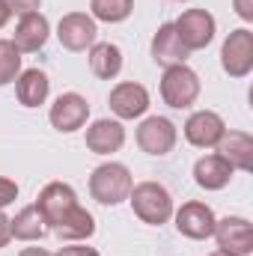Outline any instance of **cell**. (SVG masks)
Listing matches in <instances>:
<instances>
[{
	"instance_id": "cell-9",
	"label": "cell",
	"mask_w": 253,
	"mask_h": 256,
	"mask_svg": "<svg viewBox=\"0 0 253 256\" xmlns=\"http://www.w3.org/2000/svg\"><path fill=\"white\" fill-rule=\"evenodd\" d=\"M212 238L218 242L220 250L232 256H250L253 254V226L248 218L238 214H226L220 220H214V232Z\"/></svg>"
},
{
	"instance_id": "cell-28",
	"label": "cell",
	"mask_w": 253,
	"mask_h": 256,
	"mask_svg": "<svg viewBox=\"0 0 253 256\" xmlns=\"http://www.w3.org/2000/svg\"><path fill=\"white\" fill-rule=\"evenodd\" d=\"M232 9L242 21H248V24L253 21V0H232Z\"/></svg>"
},
{
	"instance_id": "cell-22",
	"label": "cell",
	"mask_w": 253,
	"mask_h": 256,
	"mask_svg": "<svg viewBox=\"0 0 253 256\" xmlns=\"http://www.w3.org/2000/svg\"><path fill=\"white\" fill-rule=\"evenodd\" d=\"M9 226H12V238L18 242H42L48 236V224L36 206H24L15 218H9Z\"/></svg>"
},
{
	"instance_id": "cell-30",
	"label": "cell",
	"mask_w": 253,
	"mask_h": 256,
	"mask_svg": "<svg viewBox=\"0 0 253 256\" xmlns=\"http://www.w3.org/2000/svg\"><path fill=\"white\" fill-rule=\"evenodd\" d=\"M9 18H12V12H9V6H6V0H0V30L9 24Z\"/></svg>"
},
{
	"instance_id": "cell-20",
	"label": "cell",
	"mask_w": 253,
	"mask_h": 256,
	"mask_svg": "<svg viewBox=\"0 0 253 256\" xmlns=\"http://www.w3.org/2000/svg\"><path fill=\"white\" fill-rule=\"evenodd\" d=\"M54 232H57V238L66 242V244H72V242H86V238H92V232H96V218L78 202L63 220L54 226Z\"/></svg>"
},
{
	"instance_id": "cell-4",
	"label": "cell",
	"mask_w": 253,
	"mask_h": 256,
	"mask_svg": "<svg viewBox=\"0 0 253 256\" xmlns=\"http://www.w3.org/2000/svg\"><path fill=\"white\" fill-rule=\"evenodd\" d=\"M57 39L66 51H90L98 42V21L90 12H66L57 24Z\"/></svg>"
},
{
	"instance_id": "cell-15",
	"label": "cell",
	"mask_w": 253,
	"mask_h": 256,
	"mask_svg": "<svg viewBox=\"0 0 253 256\" xmlns=\"http://www.w3.org/2000/svg\"><path fill=\"white\" fill-rule=\"evenodd\" d=\"M188 57H190V51L182 45L173 21H164L155 30V36H152V60L158 66H164V68H170V66L188 63Z\"/></svg>"
},
{
	"instance_id": "cell-13",
	"label": "cell",
	"mask_w": 253,
	"mask_h": 256,
	"mask_svg": "<svg viewBox=\"0 0 253 256\" xmlns=\"http://www.w3.org/2000/svg\"><path fill=\"white\" fill-rule=\"evenodd\" d=\"M185 140L196 149H214L220 143V137L226 134V122L220 114L214 110H194L188 120H185Z\"/></svg>"
},
{
	"instance_id": "cell-3",
	"label": "cell",
	"mask_w": 253,
	"mask_h": 256,
	"mask_svg": "<svg viewBox=\"0 0 253 256\" xmlns=\"http://www.w3.org/2000/svg\"><path fill=\"white\" fill-rule=\"evenodd\" d=\"M200 74L190 68L188 63L182 66H170L164 68L161 74V84H158V92H161V102L173 110H188L190 104H196L200 98Z\"/></svg>"
},
{
	"instance_id": "cell-29",
	"label": "cell",
	"mask_w": 253,
	"mask_h": 256,
	"mask_svg": "<svg viewBox=\"0 0 253 256\" xmlns=\"http://www.w3.org/2000/svg\"><path fill=\"white\" fill-rule=\"evenodd\" d=\"M12 242V226H9V218H6V212L0 208V248H6Z\"/></svg>"
},
{
	"instance_id": "cell-19",
	"label": "cell",
	"mask_w": 253,
	"mask_h": 256,
	"mask_svg": "<svg viewBox=\"0 0 253 256\" xmlns=\"http://www.w3.org/2000/svg\"><path fill=\"white\" fill-rule=\"evenodd\" d=\"M51 96V80L42 68H21V74L15 78V98L24 108H39L45 104Z\"/></svg>"
},
{
	"instance_id": "cell-18",
	"label": "cell",
	"mask_w": 253,
	"mask_h": 256,
	"mask_svg": "<svg viewBox=\"0 0 253 256\" xmlns=\"http://www.w3.org/2000/svg\"><path fill=\"white\" fill-rule=\"evenodd\" d=\"M232 176H236V170H232L218 152L202 155V158H196V164H194V182H196L202 191H224V188L232 182Z\"/></svg>"
},
{
	"instance_id": "cell-11",
	"label": "cell",
	"mask_w": 253,
	"mask_h": 256,
	"mask_svg": "<svg viewBox=\"0 0 253 256\" xmlns=\"http://www.w3.org/2000/svg\"><path fill=\"white\" fill-rule=\"evenodd\" d=\"M108 104H110V114L126 122V120H140L146 110H149V90L137 80H122L110 90L108 96Z\"/></svg>"
},
{
	"instance_id": "cell-23",
	"label": "cell",
	"mask_w": 253,
	"mask_h": 256,
	"mask_svg": "<svg viewBox=\"0 0 253 256\" xmlns=\"http://www.w3.org/2000/svg\"><path fill=\"white\" fill-rule=\"evenodd\" d=\"M134 12V0H90V15L102 24H122Z\"/></svg>"
},
{
	"instance_id": "cell-26",
	"label": "cell",
	"mask_w": 253,
	"mask_h": 256,
	"mask_svg": "<svg viewBox=\"0 0 253 256\" xmlns=\"http://www.w3.org/2000/svg\"><path fill=\"white\" fill-rule=\"evenodd\" d=\"M6 6H9V12L12 15H30V12H39V6H42V0H6Z\"/></svg>"
},
{
	"instance_id": "cell-6",
	"label": "cell",
	"mask_w": 253,
	"mask_h": 256,
	"mask_svg": "<svg viewBox=\"0 0 253 256\" xmlns=\"http://www.w3.org/2000/svg\"><path fill=\"white\" fill-rule=\"evenodd\" d=\"M220 66L230 78H248L253 72V33L248 27L230 30L220 45Z\"/></svg>"
},
{
	"instance_id": "cell-16",
	"label": "cell",
	"mask_w": 253,
	"mask_h": 256,
	"mask_svg": "<svg viewBox=\"0 0 253 256\" xmlns=\"http://www.w3.org/2000/svg\"><path fill=\"white\" fill-rule=\"evenodd\" d=\"M126 146V128L120 120H96L86 126V149L96 155H114Z\"/></svg>"
},
{
	"instance_id": "cell-5",
	"label": "cell",
	"mask_w": 253,
	"mask_h": 256,
	"mask_svg": "<svg viewBox=\"0 0 253 256\" xmlns=\"http://www.w3.org/2000/svg\"><path fill=\"white\" fill-rule=\"evenodd\" d=\"M173 27H176L179 39H182V45H185L188 51H202V48H208L212 39H214V33H218V21H214V15H212L208 9H185V12L173 21Z\"/></svg>"
},
{
	"instance_id": "cell-33",
	"label": "cell",
	"mask_w": 253,
	"mask_h": 256,
	"mask_svg": "<svg viewBox=\"0 0 253 256\" xmlns=\"http://www.w3.org/2000/svg\"><path fill=\"white\" fill-rule=\"evenodd\" d=\"M176 3H190V0H176Z\"/></svg>"
},
{
	"instance_id": "cell-17",
	"label": "cell",
	"mask_w": 253,
	"mask_h": 256,
	"mask_svg": "<svg viewBox=\"0 0 253 256\" xmlns=\"http://www.w3.org/2000/svg\"><path fill=\"white\" fill-rule=\"evenodd\" d=\"M214 149L232 170H242V173L253 170V137L248 131H226Z\"/></svg>"
},
{
	"instance_id": "cell-21",
	"label": "cell",
	"mask_w": 253,
	"mask_h": 256,
	"mask_svg": "<svg viewBox=\"0 0 253 256\" xmlns=\"http://www.w3.org/2000/svg\"><path fill=\"white\" fill-rule=\"evenodd\" d=\"M90 72L102 80H114L122 72V48L114 42H96L90 48Z\"/></svg>"
},
{
	"instance_id": "cell-2",
	"label": "cell",
	"mask_w": 253,
	"mask_h": 256,
	"mask_svg": "<svg viewBox=\"0 0 253 256\" xmlns=\"http://www.w3.org/2000/svg\"><path fill=\"white\" fill-rule=\"evenodd\" d=\"M134 188V176L126 164L120 161H104L92 170L90 176V196L102 206H120L126 202Z\"/></svg>"
},
{
	"instance_id": "cell-10",
	"label": "cell",
	"mask_w": 253,
	"mask_h": 256,
	"mask_svg": "<svg viewBox=\"0 0 253 256\" xmlns=\"http://www.w3.org/2000/svg\"><path fill=\"white\" fill-rule=\"evenodd\" d=\"M90 120V102L80 92H63L54 98L51 110H48V122L57 128L60 134H74L86 126Z\"/></svg>"
},
{
	"instance_id": "cell-32",
	"label": "cell",
	"mask_w": 253,
	"mask_h": 256,
	"mask_svg": "<svg viewBox=\"0 0 253 256\" xmlns=\"http://www.w3.org/2000/svg\"><path fill=\"white\" fill-rule=\"evenodd\" d=\"M206 256H232V254H226V250H220V248H218V250H212V254H206Z\"/></svg>"
},
{
	"instance_id": "cell-7",
	"label": "cell",
	"mask_w": 253,
	"mask_h": 256,
	"mask_svg": "<svg viewBox=\"0 0 253 256\" xmlns=\"http://www.w3.org/2000/svg\"><path fill=\"white\" fill-rule=\"evenodd\" d=\"M137 146L146 152V155H155V158H164L176 149V140H179V131L176 126L167 120V116H146L140 126H137Z\"/></svg>"
},
{
	"instance_id": "cell-25",
	"label": "cell",
	"mask_w": 253,
	"mask_h": 256,
	"mask_svg": "<svg viewBox=\"0 0 253 256\" xmlns=\"http://www.w3.org/2000/svg\"><path fill=\"white\" fill-rule=\"evenodd\" d=\"M15 200H18V185H15V179H9V176H0V208L12 206Z\"/></svg>"
},
{
	"instance_id": "cell-24",
	"label": "cell",
	"mask_w": 253,
	"mask_h": 256,
	"mask_svg": "<svg viewBox=\"0 0 253 256\" xmlns=\"http://www.w3.org/2000/svg\"><path fill=\"white\" fill-rule=\"evenodd\" d=\"M21 74V51L15 48L12 39H0V86L15 84Z\"/></svg>"
},
{
	"instance_id": "cell-1",
	"label": "cell",
	"mask_w": 253,
	"mask_h": 256,
	"mask_svg": "<svg viewBox=\"0 0 253 256\" xmlns=\"http://www.w3.org/2000/svg\"><path fill=\"white\" fill-rule=\"evenodd\" d=\"M131 212L137 220H143L146 226H161L173 218V194L167 191L161 182H137L128 194Z\"/></svg>"
},
{
	"instance_id": "cell-31",
	"label": "cell",
	"mask_w": 253,
	"mask_h": 256,
	"mask_svg": "<svg viewBox=\"0 0 253 256\" xmlns=\"http://www.w3.org/2000/svg\"><path fill=\"white\" fill-rule=\"evenodd\" d=\"M18 256H54L51 250H45V248H24Z\"/></svg>"
},
{
	"instance_id": "cell-27",
	"label": "cell",
	"mask_w": 253,
	"mask_h": 256,
	"mask_svg": "<svg viewBox=\"0 0 253 256\" xmlns=\"http://www.w3.org/2000/svg\"><path fill=\"white\" fill-rule=\"evenodd\" d=\"M54 256H102L96 248H86L84 242H72V244H66V248H60Z\"/></svg>"
},
{
	"instance_id": "cell-14",
	"label": "cell",
	"mask_w": 253,
	"mask_h": 256,
	"mask_svg": "<svg viewBox=\"0 0 253 256\" xmlns=\"http://www.w3.org/2000/svg\"><path fill=\"white\" fill-rule=\"evenodd\" d=\"M51 39V21L42 15V12H30V15H21L18 24H15V33H12V42L21 54H36L48 45Z\"/></svg>"
},
{
	"instance_id": "cell-12",
	"label": "cell",
	"mask_w": 253,
	"mask_h": 256,
	"mask_svg": "<svg viewBox=\"0 0 253 256\" xmlns=\"http://www.w3.org/2000/svg\"><path fill=\"white\" fill-rule=\"evenodd\" d=\"M33 206L42 212L48 230H54L66 214L78 206V194H74V188H72L68 182H48V185L39 191V196H36Z\"/></svg>"
},
{
	"instance_id": "cell-8",
	"label": "cell",
	"mask_w": 253,
	"mask_h": 256,
	"mask_svg": "<svg viewBox=\"0 0 253 256\" xmlns=\"http://www.w3.org/2000/svg\"><path fill=\"white\" fill-rule=\"evenodd\" d=\"M173 220H176L179 236H185L190 242H206V238H212L218 218H214L212 206L190 200V202H182L179 208H173Z\"/></svg>"
}]
</instances>
